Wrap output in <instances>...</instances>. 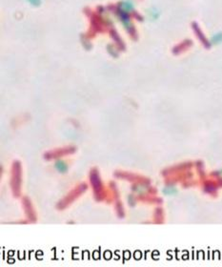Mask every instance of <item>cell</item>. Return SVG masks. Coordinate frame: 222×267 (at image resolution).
I'll use <instances>...</instances> for the list:
<instances>
[{
    "label": "cell",
    "mask_w": 222,
    "mask_h": 267,
    "mask_svg": "<svg viewBox=\"0 0 222 267\" xmlns=\"http://www.w3.org/2000/svg\"><path fill=\"white\" fill-rule=\"evenodd\" d=\"M213 38H214V41H215V42H221V41H222V33H216Z\"/></svg>",
    "instance_id": "6da1fadb"
},
{
    "label": "cell",
    "mask_w": 222,
    "mask_h": 267,
    "mask_svg": "<svg viewBox=\"0 0 222 267\" xmlns=\"http://www.w3.org/2000/svg\"><path fill=\"white\" fill-rule=\"evenodd\" d=\"M29 1H30L32 5H34V6H38L39 3H40V0H29Z\"/></svg>",
    "instance_id": "7a4b0ae2"
}]
</instances>
